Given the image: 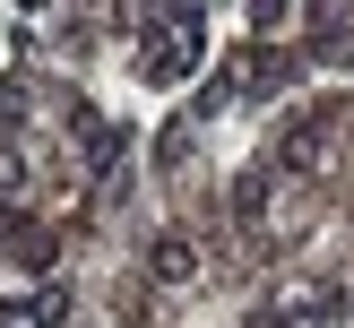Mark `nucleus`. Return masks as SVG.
<instances>
[{"mask_svg":"<svg viewBox=\"0 0 354 328\" xmlns=\"http://www.w3.org/2000/svg\"><path fill=\"white\" fill-rule=\"evenodd\" d=\"M190 268H199V251H190V242H156V276H165V285H182Z\"/></svg>","mask_w":354,"mask_h":328,"instance_id":"obj_1","label":"nucleus"}]
</instances>
